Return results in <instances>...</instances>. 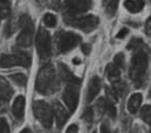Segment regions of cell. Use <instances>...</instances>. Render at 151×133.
<instances>
[{
	"label": "cell",
	"instance_id": "13",
	"mask_svg": "<svg viewBox=\"0 0 151 133\" xmlns=\"http://www.w3.org/2000/svg\"><path fill=\"white\" fill-rule=\"evenodd\" d=\"M13 95V90L8 83V81L0 76V100L1 102H8Z\"/></svg>",
	"mask_w": 151,
	"mask_h": 133
},
{
	"label": "cell",
	"instance_id": "5",
	"mask_svg": "<svg viewBox=\"0 0 151 133\" xmlns=\"http://www.w3.org/2000/svg\"><path fill=\"white\" fill-rule=\"evenodd\" d=\"M66 21L69 25H71L73 27H77L79 30H82L86 33L92 32L95 27L98 26L99 24V19L94 15H84L81 18H77V16H70L68 15L66 18Z\"/></svg>",
	"mask_w": 151,
	"mask_h": 133
},
{
	"label": "cell",
	"instance_id": "4",
	"mask_svg": "<svg viewBox=\"0 0 151 133\" xmlns=\"http://www.w3.org/2000/svg\"><path fill=\"white\" fill-rule=\"evenodd\" d=\"M36 49L42 60L48 59L52 55V39L45 28L40 27L36 35Z\"/></svg>",
	"mask_w": 151,
	"mask_h": 133
},
{
	"label": "cell",
	"instance_id": "33",
	"mask_svg": "<svg viewBox=\"0 0 151 133\" xmlns=\"http://www.w3.org/2000/svg\"><path fill=\"white\" fill-rule=\"evenodd\" d=\"M146 34L149 37H151V16L147 20V22H146Z\"/></svg>",
	"mask_w": 151,
	"mask_h": 133
},
{
	"label": "cell",
	"instance_id": "6",
	"mask_svg": "<svg viewBox=\"0 0 151 133\" xmlns=\"http://www.w3.org/2000/svg\"><path fill=\"white\" fill-rule=\"evenodd\" d=\"M81 42L80 35L76 34L73 32H66L61 33L58 36L57 44H58V49L60 53H68L71 49H73L76 46Z\"/></svg>",
	"mask_w": 151,
	"mask_h": 133
},
{
	"label": "cell",
	"instance_id": "29",
	"mask_svg": "<svg viewBox=\"0 0 151 133\" xmlns=\"http://www.w3.org/2000/svg\"><path fill=\"white\" fill-rule=\"evenodd\" d=\"M0 133H10L9 124L4 118H0Z\"/></svg>",
	"mask_w": 151,
	"mask_h": 133
},
{
	"label": "cell",
	"instance_id": "9",
	"mask_svg": "<svg viewBox=\"0 0 151 133\" xmlns=\"http://www.w3.org/2000/svg\"><path fill=\"white\" fill-rule=\"evenodd\" d=\"M32 42H33V24L31 22L22 27V32L17 38V45L20 48H27L32 45Z\"/></svg>",
	"mask_w": 151,
	"mask_h": 133
},
{
	"label": "cell",
	"instance_id": "32",
	"mask_svg": "<svg viewBox=\"0 0 151 133\" xmlns=\"http://www.w3.org/2000/svg\"><path fill=\"white\" fill-rule=\"evenodd\" d=\"M79 129H78V126L77 124H70V126L67 128L66 132L65 133H78Z\"/></svg>",
	"mask_w": 151,
	"mask_h": 133
},
{
	"label": "cell",
	"instance_id": "37",
	"mask_svg": "<svg viewBox=\"0 0 151 133\" xmlns=\"http://www.w3.org/2000/svg\"><path fill=\"white\" fill-rule=\"evenodd\" d=\"M107 1H109V0H103V4H106Z\"/></svg>",
	"mask_w": 151,
	"mask_h": 133
},
{
	"label": "cell",
	"instance_id": "8",
	"mask_svg": "<svg viewBox=\"0 0 151 133\" xmlns=\"http://www.w3.org/2000/svg\"><path fill=\"white\" fill-rule=\"evenodd\" d=\"M65 6L68 10V15L76 16L81 12L88 11L92 7V0H65Z\"/></svg>",
	"mask_w": 151,
	"mask_h": 133
},
{
	"label": "cell",
	"instance_id": "7",
	"mask_svg": "<svg viewBox=\"0 0 151 133\" xmlns=\"http://www.w3.org/2000/svg\"><path fill=\"white\" fill-rule=\"evenodd\" d=\"M63 100L66 104L69 111L73 112L77 109L78 104H79V88H78V85L67 84V86H66L64 93H63Z\"/></svg>",
	"mask_w": 151,
	"mask_h": 133
},
{
	"label": "cell",
	"instance_id": "16",
	"mask_svg": "<svg viewBox=\"0 0 151 133\" xmlns=\"http://www.w3.org/2000/svg\"><path fill=\"white\" fill-rule=\"evenodd\" d=\"M106 76L112 83H116L121 79V69L114 63H110L106 67Z\"/></svg>",
	"mask_w": 151,
	"mask_h": 133
},
{
	"label": "cell",
	"instance_id": "27",
	"mask_svg": "<svg viewBox=\"0 0 151 133\" xmlns=\"http://www.w3.org/2000/svg\"><path fill=\"white\" fill-rule=\"evenodd\" d=\"M105 92H106V97H107V102H110V103H113L115 104L117 102V97L118 96L115 94V92L110 87H106L105 88Z\"/></svg>",
	"mask_w": 151,
	"mask_h": 133
},
{
	"label": "cell",
	"instance_id": "22",
	"mask_svg": "<svg viewBox=\"0 0 151 133\" xmlns=\"http://www.w3.org/2000/svg\"><path fill=\"white\" fill-rule=\"evenodd\" d=\"M140 118L142 119L147 124L151 126V105H146L140 110Z\"/></svg>",
	"mask_w": 151,
	"mask_h": 133
},
{
	"label": "cell",
	"instance_id": "38",
	"mask_svg": "<svg viewBox=\"0 0 151 133\" xmlns=\"http://www.w3.org/2000/svg\"><path fill=\"white\" fill-rule=\"evenodd\" d=\"M93 133H95V132H93Z\"/></svg>",
	"mask_w": 151,
	"mask_h": 133
},
{
	"label": "cell",
	"instance_id": "19",
	"mask_svg": "<svg viewBox=\"0 0 151 133\" xmlns=\"http://www.w3.org/2000/svg\"><path fill=\"white\" fill-rule=\"evenodd\" d=\"M15 57L18 59V62H19V65L21 67H24V68H27L31 65V55L27 51H21V50H17L14 53Z\"/></svg>",
	"mask_w": 151,
	"mask_h": 133
},
{
	"label": "cell",
	"instance_id": "20",
	"mask_svg": "<svg viewBox=\"0 0 151 133\" xmlns=\"http://www.w3.org/2000/svg\"><path fill=\"white\" fill-rule=\"evenodd\" d=\"M11 8L8 0H0V19H6L10 15Z\"/></svg>",
	"mask_w": 151,
	"mask_h": 133
},
{
	"label": "cell",
	"instance_id": "3",
	"mask_svg": "<svg viewBox=\"0 0 151 133\" xmlns=\"http://www.w3.org/2000/svg\"><path fill=\"white\" fill-rule=\"evenodd\" d=\"M33 112L35 118L42 123V126L49 129L54 122L53 109L44 100H36L33 103Z\"/></svg>",
	"mask_w": 151,
	"mask_h": 133
},
{
	"label": "cell",
	"instance_id": "26",
	"mask_svg": "<svg viewBox=\"0 0 151 133\" xmlns=\"http://www.w3.org/2000/svg\"><path fill=\"white\" fill-rule=\"evenodd\" d=\"M113 91L115 92V94H116L117 96L123 95L125 92H126V85H125V83L118 81V82H116V83H114Z\"/></svg>",
	"mask_w": 151,
	"mask_h": 133
},
{
	"label": "cell",
	"instance_id": "14",
	"mask_svg": "<svg viewBox=\"0 0 151 133\" xmlns=\"http://www.w3.org/2000/svg\"><path fill=\"white\" fill-rule=\"evenodd\" d=\"M58 69H59L60 76L63 78V80L67 82V84H75V85H79L80 80L78 79V78H76V76L72 74L71 71L69 70L67 65L60 63V65H59V67H58Z\"/></svg>",
	"mask_w": 151,
	"mask_h": 133
},
{
	"label": "cell",
	"instance_id": "30",
	"mask_svg": "<svg viewBox=\"0 0 151 133\" xmlns=\"http://www.w3.org/2000/svg\"><path fill=\"white\" fill-rule=\"evenodd\" d=\"M83 119L88 122V123H91L92 120H93V111L91 108H87L84 114H83Z\"/></svg>",
	"mask_w": 151,
	"mask_h": 133
},
{
	"label": "cell",
	"instance_id": "11",
	"mask_svg": "<svg viewBox=\"0 0 151 133\" xmlns=\"http://www.w3.org/2000/svg\"><path fill=\"white\" fill-rule=\"evenodd\" d=\"M101 90V80L99 76H93L89 82V86H88L87 92V102L91 103L93 99L98 96Z\"/></svg>",
	"mask_w": 151,
	"mask_h": 133
},
{
	"label": "cell",
	"instance_id": "17",
	"mask_svg": "<svg viewBox=\"0 0 151 133\" xmlns=\"http://www.w3.org/2000/svg\"><path fill=\"white\" fill-rule=\"evenodd\" d=\"M19 65L17 57L14 53L12 55H1L0 56V68H11V67H15Z\"/></svg>",
	"mask_w": 151,
	"mask_h": 133
},
{
	"label": "cell",
	"instance_id": "34",
	"mask_svg": "<svg viewBox=\"0 0 151 133\" xmlns=\"http://www.w3.org/2000/svg\"><path fill=\"white\" fill-rule=\"evenodd\" d=\"M127 34H128V30H127V28H122V30L119 31V33L116 35V38L122 39V38H124Z\"/></svg>",
	"mask_w": 151,
	"mask_h": 133
},
{
	"label": "cell",
	"instance_id": "35",
	"mask_svg": "<svg viewBox=\"0 0 151 133\" xmlns=\"http://www.w3.org/2000/svg\"><path fill=\"white\" fill-rule=\"evenodd\" d=\"M100 133H111L110 131V128L106 126L105 123H103L101 128H100Z\"/></svg>",
	"mask_w": 151,
	"mask_h": 133
},
{
	"label": "cell",
	"instance_id": "12",
	"mask_svg": "<svg viewBox=\"0 0 151 133\" xmlns=\"http://www.w3.org/2000/svg\"><path fill=\"white\" fill-rule=\"evenodd\" d=\"M24 109H25V98L24 96L20 95L14 99L12 104V112L17 119H23L24 117Z\"/></svg>",
	"mask_w": 151,
	"mask_h": 133
},
{
	"label": "cell",
	"instance_id": "15",
	"mask_svg": "<svg viewBox=\"0 0 151 133\" xmlns=\"http://www.w3.org/2000/svg\"><path fill=\"white\" fill-rule=\"evenodd\" d=\"M141 103H142V95L140 93H135L129 97L128 103H127V109L130 114H136L141 106Z\"/></svg>",
	"mask_w": 151,
	"mask_h": 133
},
{
	"label": "cell",
	"instance_id": "25",
	"mask_svg": "<svg viewBox=\"0 0 151 133\" xmlns=\"http://www.w3.org/2000/svg\"><path fill=\"white\" fill-rule=\"evenodd\" d=\"M105 112L109 115V117H111L112 119H115L116 117V107L115 104L110 103V102H105Z\"/></svg>",
	"mask_w": 151,
	"mask_h": 133
},
{
	"label": "cell",
	"instance_id": "31",
	"mask_svg": "<svg viewBox=\"0 0 151 133\" xmlns=\"http://www.w3.org/2000/svg\"><path fill=\"white\" fill-rule=\"evenodd\" d=\"M81 51H82L86 56H88V55L91 53V45H89V44H82V45H81Z\"/></svg>",
	"mask_w": 151,
	"mask_h": 133
},
{
	"label": "cell",
	"instance_id": "36",
	"mask_svg": "<svg viewBox=\"0 0 151 133\" xmlns=\"http://www.w3.org/2000/svg\"><path fill=\"white\" fill-rule=\"evenodd\" d=\"M20 133H31V130L30 129H23Z\"/></svg>",
	"mask_w": 151,
	"mask_h": 133
},
{
	"label": "cell",
	"instance_id": "10",
	"mask_svg": "<svg viewBox=\"0 0 151 133\" xmlns=\"http://www.w3.org/2000/svg\"><path fill=\"white\" fill-rule=\"evenodd\" d=\"M52 109H53L54 117L56 119L57 126L61 128L69 119V111L59 102H54Z\"/></svg>",
	"mask_w": 151,
	"mask_h": 133
},
{
	"label": "cell",
	"instance_id": "28",
	"mask_svg": "<svg viewBox=\"0 0 151 133\" xmlns=\"http://www.w3.org/2000/svg\"><path fill=\"white\" fill-rule=\"evenodd\" d=\"M124 62H125V57L123 53H118L114 57V65H116V67H118L119 69L124 67Z\"/></svg>",
	"mask_w": 151,
	"mask_h": 133
},
{
	"label": "cell",
	"instance_id": "2",
	"mask_svg": "<svg viewBox=\"0 0 151 133\" xmlns=\"http://www.w3.org/2000/svg\"><path fill=\"white\" fill-rule=\"evenodd\" d=\"M141 45L135 49V53L132 55L130 61V68H129V75L137 85H140L144 81V78L148 70V53Z\"/></svg>",
	"mask_w": 151,
	"mask_h": 133
},
{
	"label": "cell",
	"instance_id": "1",
	"mask_svg": "<svg viewBox=\"0 0 151 133\" xmlns=\"http://www.w3.org/2000/svg\"><path fill=\"white\" fill-rule=\"evenodd\" d=\"M56 71L53 65H45L38 71L36 81H35V90L43 95H49L58 88Z\"/></svg>",
	"mask_w": 151,
	"mask_h": 133
},
{
	"label": "cell",
	"instance_id": "18",
	"mask_svg": "<svg viewBox=\"0 0 151 133\" xmlns=\"http://www.w3.org/2000/svg\"><path fill=\"white\" fill-rule=\"evenodd\" d=\"M125 8L132 13L140 12L145 7V2L142 0H126L124 4Z\"/></svg>",
	"mask_w": 151,
	"mask_h": 133
},
{
	"label": "cell",
	"instance_id": "21",
	"mask_svg": "<svg viewBox=\"0 0 151 133\" xmlns=\"http://www.w3.org/2000/svg\"><path fill=\"white\" fill-rule=\"evenodd\" d=\"M10 79H11V81L13 83L19 85V86H25L27 83V75L23 74V73H14V74L10 75Z\"/></svg>",
	"mask_w": 151,
	"mask_h": 133
},
{
	"label": "cell",
	"instance_id": "24",
	"mask_svg": "<svg viewBox=\"0 0 151 133\" xmlns=\"http://www.w3.org/2000/svg\"><path fill=\"white\" fill-rule=\"evenodd\" d=\"M118 1L119 0H111L110 2L106 6V14L107 16H113L116 12L117 8H118Z\"/></svg>",
	"mask_w": 151,
	"mask_h": 133
},
{
	"label": "cell",
	"instance_id": "23",
	"mask_svg": "<svg viewBox=\"0 0 151 133\" xmlns=\"http://www.w3.org/2000/svg\"><path fill=\"white\" fill-rule=\"evenodd\" d=\"M43 22L47 27H55L57 24V20L56 16L52 13H46L43 18Z\"/></svg>",
	"mask_w": 151,
	"mask_h": 133
}]
</instances>
